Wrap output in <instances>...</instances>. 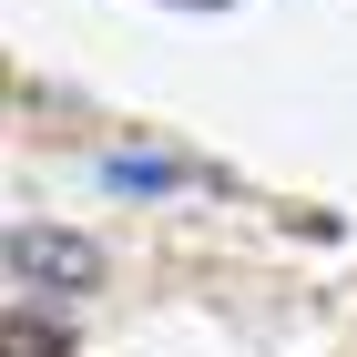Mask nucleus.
Listing matches in <instances>:
<instances>
[{"mask_svg": "<svg viewBox=\"0 0 357 357\" xmlns=\"http://www.w3.org/2000/svg\"><path fill=\"white\" fill-rule=\"evenodd\" d=\"M0 266H10V286H31V296H82V286H102V245L72 235V225H10Z\"/></svg>", "mask_w": 357, "mask_h": 357, "instance_id": "nucleus-1", "label": "nucleus"}, {"mask_svg": "<svg viewBox=\"0 0 357 357\" xmlns=\"http://www.w3.org/2000/svg\"><path fill=\"white\" fill-rule=\"evenodd\" d=\"M112 184H123V194H174V184H184V164H164V153H112Z\"/></svg>", "mask_w": 357, "mask_h": 357, "instance_id": "nucleus-3", "label": "nucleus"}, {"mask_svg": "<svg viewBox=\"0 0 357 357\" xmlns=\"http://www.w3.org/2000/svg\"><path fill=\"white\" fill-rule=\"evenodd\" d=\"M0 347H10V357H72V327H52L31 296H10V317H0Z\"/></svg>", "mask_w": 357, "mask_h": 357, "instance_id": "nucleus-2", "label": "nucleus"}]
</instances>
